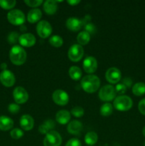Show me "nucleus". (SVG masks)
<instances>
[{"instance_id": "f257e3e1", "label": "nucleus", "mask_w": 145, "mask_h": 146, "mask_svg": "<svg viewBox=\"0 0 145 146\" xmlns=\"http://www.w3.org/2000/svg\"><path fill=\"white\" fill-rule=\"evenodd\" d=\"M80 85L82 89L87 93L92 94L98 90L100 86V80L97 76L89 74L82 78Z\"/></svg>"}, {"instance_id": "f03ea898", "label": "nucleus", "mask_w": 145, "mask_h": 146, "mask_svg": "<svg viewBox=\"0 0 145 146\" xmlns=\"http://www.w3.org/2000/svg\"><path fill=\"white\" fill-rule=\"evenodd\" d=\"M27 54L24 48L18 45H15L11 48L9 58L11 62L17 66H21L26 61Z\"/></svg>"}, {"instance_id": "7ed1b4c3", "label": "nucleus", "mask_w": 145, "mask_h": 146, "mask_svg": "<svg viewBox=\"0 0 145 146\" xmlns=\"http://www.w3.org/2000/svg\"><path fill=\"white\" fill-rule=\"evenodd\" d=\"M133 102L130 97L125 95L118 96L114 99L113 106L119 111H127L132 107Z\"/></svg>"}, {"instance_id": "20e7f679", "label": "nucleus", "mask_w": 145, "mask_h": 146, "mask_svg": "<svg viewBox=\"0 0 145 146\" xmlns=\"http://www.w3.org/2000/svg\"><path fill=\"white\" fill-rule=\"evenodd\" d=\"M8 21L13 25H23L26 21L25 14L20 9H13L7 14Z\"/></svg>"}, {"instance_id": "39448f33", "label": "nucleus", "mask_w": 145, "mask_h": 146, "mask_svg": "<svg viewBox=\"0 0 145 146\" xmlns=\"http://www.w3.org/2000/svg\"><path fill=\"white\" fill-rule=\"evenodd\" d=\"M117 92L113 86L108 84L102 86L100 89L99 98L103 101H111L116 98Z\"/></svg>"}, {"instance_id": "423d86ee", "label": "nucleus", "mask_w": 145, "mask_h": 146, "mask_svg": "<svg viewBox=\"0 0 145 146\" xmlns=\"http://www.w3.org/2000/svg\"><path fill=\"white\" fill-rule=\"evenodd\" d=\"M62 143V138L61 135L57 131H49L45 135L44 140V146H60Z\"/></svg>"}, {"instance_id": "0eeeda50", "label": "nucleus", "mask_w": 145, "mask_h": 146, "mask_svg": "<svg viewBox=\"0 0 145 146\" xmlns=\"http://www.w3.org/2000/svg\"><path fill=\"white\" fill-rule=\"evenodd\" d=\"M84 54L83 47L78 44H73L70 47L68 55L70 59L74 62L79 61L82 58Z\"/></svg>"}, {"instance_id": "6e6552de", "label": "nucleus", "mask_w": 145, "mask_h": 146, "mask_svg": "<svg viewBox=\"0 0 145 146\" xmlns=\"http://www.w3.org/2000/svg\"><path fill=\"white\" fill-rule=\"evenodd\" d=\"M36 31L40 37L43 38H47L52 33V27L48 21L42 20L37 24Z\"/></svg>"}, {"instance_id": "1a4fd4ad", "label": "nucleus", "mask_w": 145, "mask_h": 146, "mask_svg": "<svg viewBox=\"0 0 145 146\" xmlns=\"http://www.w3.org/2000/svg\"><path fill=\"white\" fill-rule=\"evenodd\" d=\"M13 96L17 104H25L28 99V94L26 90L21 86L16 87L13 91Z\"/></svg>"}, {"instance_id": "9d476101", "label": "nucleus", "mask_w": 145, "mask_h": 146, "mask_svg": "<svg viewBox=\"0 0 145 146\" xmlns=\"http://www.w3.org/2000/svg\"><path fill=\"white\" fill-rule=\"evenodd\" d=\"M53 101L59 106H65L69 101V96L65 91L57 89L53 93Z\"/></svg>"}, {"instance_id": "9b49d317", "label": "nucleus", "mask_w": 145, "mask_h": 146, "mask_svg": "<svg viewBox=\"0 0 145 146\" xmlns=\"http://www.w3.org/2000/svg\"><path fill=\"white\" fill-rule=\"evenodd\" d=\"M122 78V74L119 69L116 67H111L105 73V78L110 84H117Z\"/></svg>"}, {"instance_id": "f8f14e48", "label": "nucleus", "mask_w": 145, "mask_h": 146, "mask_svg": "<svg viewBox=\"0 0 145 146\" xmlns=\"http://www.w3.org/2000/svg\"><path fill=\"white\" fill-rule=\"evenodd\" d=\"M0 81L6 87H11L14 85L16 78L14 74L9 70L2 71L0 74Z\"/></svg>"}, {"instance_id": "ddd939ff", "label": "nucleus", "mask_w": 145, "mask_h": 146, "mask_svg": "<svg viewBox=\"0 0 145 146\" xmlns=\"http://www.w3.org/2000/svg\"><path fill=\"white\" fill-rule=\"evenodd\" d=\"M82 66L86 73L93 74L98 68V61L93 56H88L84 59Z\"/></svg>"}, {"instance_id": "4468645a", "label": "nucleus", "mask_w": 145, "mask_h": 146, "mask_svg": "<svg viewBox=\"0 0 145 146\" xmlns=\"http://www.w3.org/2000/svg\"><path fill=\"white\" fill-rule=\"evenodd\" d=\"M36 37L34 34L31 33H25L20 35L18 38V42L22 46L31 47L36 44Z\"/></svg>"}, {"instance_id": "2eb2a0df", "label": "nucleus", "mask_w": 145, "mask_h": 146, "mask_svg": "<svg viewBox=\"0 0 145 146\" xmlns=\"http://www.w3.org/2000/svg\"><path fill=\"white\" fill-rule=\"evenodd\" d=\"M20 126L24 131H31L34 125V120L28 114H24L20 118Z\"/></svg>"}, {"instance_id": "dca6fc26", "label": "nucleus", "mask_w": 145, "mask_h": 146, "mask_svg": "<svg viewBox=\"0 0 145 146\" xmlns=\"http://www.w3.org/2000/svg\"><path fill=\"white\" fill-rule=\"evenodd\" d=\"M83 26V21L76 17H70L66 21V27L72 31H78Z\"/></svg>"}, {"instance_id": "f3484780", "label": "nucleus", "mask_w": 145, "mask_h": 146, "mask_svg": "<svg viewBox=\"0 0 145 146\" xmlns=\"http://www.w3.org/2000/svg\"><path fill=\"white\" fill-rule=\"evenodd\" d=\"M82 128H83V125H82V123L80 121L74 120V121H71L68 124V127H67V130H68V133H70L71 134L78 135L81 133Z\"/></svg>"}, {"instance_id": "a211bd4d", "label": "nucleus", "mask_w": 145, "mask_h": 146, "mask_svg": "<svg viewBox=\"0 0 145 146\" xmlns=\"http://www.w3.org/2000/svg\"><path fill=\"white\" fill-rule=\"evenodd\" d=\"M71 118V114L69 111L66 110H61L55 115V120L57 122L62 125L67 124L70 121Z\"/></svg>"}, {"instance_id": "6ab92c4d", "label": "nucleus", "mask_w": 145, "mask_h": 146, "mask_svg": "<svg viewBox=\"0 0 145 146\" xmlns=\"http://www.w3.org/2000/svg\"><path fill=\"white\" fill-rule=\"evenodd\" d=\"M14 126V121L9 117L1 115L0 116V130L7 131L11 129Z\"/></svg>"}, {"instance_id": "aec40b11", "label": "nucleus", "mask_w": 145, "mask_h": 146, "mask_svg": "<svg viewBox=\"0 0 145 146\" xmlns=\"http://www.w3.org/2000/svg\"><path fill=\"white\" fill-rule=\"evenodd\" d=\"M42 17V12L39 9H33L30 10L27 15V19H28V22L34 24V23L37 22L41 19Z\"/></svg>"}, {"instance_id": "412c9836", "label": "nucleus", "mask_w": 145, "mask_h": 146, "mask_svg": "<svg viewBox=\"0 0 145 146\" xmlns=\"http://www.w3.org/2000/svg\"><path fill=\"white\" fill-rule=\"evenodd\" d=\"M57 1L54 0H47L44 3V9L46 14L52 15L56 12L58 9Z\"/></svg>"}, {"instance_id": "4be33fe9", "label": "nucleus", "mask_w": 145, "mask_h": 146, "mask_svg": "<svg viewBox=\"0 0 145 146\" xmlns=\"http://www.w3.org/2000/svg\"><path fill=\"white\" fill-rule=\"evenodd\" d=\"M54 126H55V124H54L53 121L51 119H48L40 125L39 128H38V131H39V132L41 133L45 134L46 135L49 131H52Z\"/></svg>"}, {"instance_id": "5701e85b", "label": "nucleus", "mask_w": 145, "mask_h": 146, "mask_svg": "<svg viewBox=\"0 0 145 146\" xmlns=\"http://www.w3.org/2000/svg\"><path fill=\"white\" fill-rule=\"evenodd\" d=\"M90 40V34L86 31H82L77 36V41L80 45H85L88 44Z\"/></svg>"}, {"instance_id": "b1692460", "label": "nucleus", "mask_w": 145, "mask_h": 146, "mask_svg": "<svg viewBox=\"0 0 145 146\" xmlns=\"http://www.w3.org/2000/svg\"><path fill=\"white\" fill-rule=\"evenodd\" d=\"M98 134L93 131H90L87 133L85 136V142L88 145H93L98 142Z\"/></svg>"}, {"instance_id": "393cba45", "label": "nucleus", "mask_w": 145, "mask_h": 146, "mask_svg": "<svg viewBox=\"0 0 145 146\" xmlns=\"http://www.w3.org/2000/svg\"><path fill=\"white\" fill-rule=\"evenodd\" d=\"M69 75L72 80L78 81L82 76V71L80 68L76 66H72L69 68Z\"/></svg>"}, {"instance_id": "a878e982", "label": "nucleus", "mask_w": 145, "mask_h": 146, "mask_svg": "<svg viewBox=\"0 0 145 146\" xmlns=\"http://www.w3.org/2000/svg\"><path fill=\"white\" fill-rule=\"evenodd\" d=\"M132 93L135 96H141L145 94V84L143 82H138L132 87Z\"/></svg>"}, {"instance_id": "bb28decb", "label": "nucleus", "mask_w": 145, "mask_h": 146, "mask_svg": "<svg viewBox=\"0 0 145 146\" xmlns=\"http://www.w3.org/2000/svg\"><path fill=\"white\" fill-rule=\"evenodd\" d=\"M112 112H113V106L109 103L104 104L100 109V113L103 116H109L112 113Z\"/></svg>"}, {"instance_id": "cd10ccee", "label": "nucleus", "mask_w": 145, "mask_h": 146, "mask_svg": "<svg viewBox=\"0 0 145 146\" xmlns=\"http://www.w3.org/2000/svg\"><path fill=\"white\" fill-rule=\"evenodd\" d=\"M49 43L54 47H61L63 44V40L61 36L58 35H53L49 38Z\"/></svg>"}, {"instance_id": "c85d7f7f", "label": "nucleus", "mask_w": 145, "mask_h": 146, "mask_svg": "<svg viewBox=\"0 0 145 146\" xmlns=\"http://www.w3.org/2000/svg\"><path fill=\"white\" fill-rule=\"evenodd\" d=\"M16 4L15 0H0V7L4 9H11Z\"/></svg>"}, {"instance_id": "c756f323", "label": "nucleus", "mask_w": 145, "mask_h": 146, "mask_svg": "<svg viewBox=\"0 0 145 146\" xmlns=\"http://www.w3.org/2000/svg\"><path fill=\"white\" fill-rule=\"evenodd\" d=\"M24 134V131L20 128H14L10 133V135H11V138L15 140H18L22 138Z\"/></svg>"}, {"instance_id": "7c9ffc66", "label": "nucleus", "mask_w": 145, "mask_h": 146, "mask_svg": "<svg viewBox=\"0 0 145 146\" xmlns=\"http://www.w3.org/2000/svg\"><path fill=\"white\" fill-rule=\"evenodd\" d=\"M84 109L81 106H75L71 110V114H72L73 116L76 117V118H80L82 117L84 115Z\"/></svg>"}, {"instance_id": "2f4dec72", "label": "nucleus", "mask_w": 145, "mask_h": 146, "mask_svg": "<svg viewBox=\"0 0 145 146\" xmlns=\"http://www.w3.org/2000/svg\"><path fill=\"white\" fill-rule=\"evenodd\" d=\"M20 36L18 35V33L16 31H12L10 33L8 36V41L10 44H15L17 41H18Z\"/></svg>"}, {"instance_id": "473e14b6", "label": "nucleus", "mask_w": 145, "mask_h": 146, "mask_svg": "<svg viewBox=\"0 0 145 146\" xmlns=\"http://www.w3.org/2000/svg\"><path fill=\"white\" fill-rule=\"evenodd\" d=\"M26 4L31 7H37L42 4L44 1L42 0H25L24 1Z\"/></svg>"}, {"instance_id": "72a5a7b5", "label": "nucleus", "mask_w": 145, "mask_h": 146, "mask_svg": "<svg viewBox=\"0 0 145 146\" xmlns=\"http://www.w3.org/2000/svg\"><path fill=\"white\" fill-rule=\"evenodd\" d=\"M127 87L124 85L123 84H117L115 86V91L117 94H120V95H123L125 92L127 91Z\"/></svg>"}, {"instance_id": "f704fd0d", "label": "nucleus", "mask_w": 145, "mask_h": 146, "mask_svg": "<svg viewBox=\"0 0 145 146\" xmlns=\"http://www.w3.org/2000/svg\"><path fill=\"white\" fill-rule=\"evenodd\" d=\"M8 110L11 113L15 114L19 111L20 106L17 104H11L9 105Z\"/></svg>"}, {"instance_id": "c9c22d12", "label": "nucleus", "mask_w": 145, "mask_h": 146, "mask_svg": "<svg viewBox=\"0 0 145 146\" xmlns=\"http://www.w3.org/2000/svg\"><path fill=\"white\" fill-rule=\"evenodd\" d=\"M65 146H82V144L78 138H71L67 142Z\"/></svg>"}, {"instance_id": "e433bc0d", "label": "nucleus", "mask_w": 145, "mask_h": 146, "mask_svg": "<svg viewBox=\"0 0 145 146\" xmlns=\"http://www.w3.org/2000/svg\"><path fill=\"white\" fill-rule=\"evenodd\" d=\"M138 108H139V112L145 115V98H143L139 101L138 104Z\"/></svg>"}, {"instance_id": "4c0bfd02", "label": "nucleus", "mask_w": 145, "mask_h": 146, "mask_svg": "<svg viewBox=\"0 0 145 146\" xmlns=\"http://www.w3.org/2000/svg\"><path fill=\"white\" fill-rule=\"evenodd\" d=\"M122 84H123L127 88V87H130L132 85V80L130 78H129V77H125V78H124L122 79Z\"/></svg>"}, {"instance_id": "58836bf2", "label": "nucleus", "mask_w": 145, "mask_h": 146, "mask_svg": "<svg viewBox=\"0 0 145 146\" xmlns=\"http://www.w3.org/2000/svg\"><path fill=\"white\" fill-rule=\"evenodd\" d=\"M85 29H86V31H88L90 34L91 33H93L95 30V27H94L93 24H92L91 23H88L86 26H85Z\"/></svg>"}, {"instance_id": "ea45409f", "label": "nucleus", "mask_w": 145, "mask_h": 146, "mask_svg": "<svg viewBox=\"0 0 145 146\" xmlns=\"http://www.w3.org/2000/svg\"><path fill=\"white\" fill-rule=\"evenodd\" d=\"M67 2L69 4H71V6H75L79 4L80 1V0H68V1H67Z\"/></svg>"}, {"instance_id": "a19ab883", "label": "nucleus", "mask_w": 145, "mask_h": 146, "mask_svg": "<svg viewBox=\"0 0 145 146\" xmlns=\"http://www.w3.org/2000/svg\"><path fill=\"white\" fill-rule=\"evenodd\" d=\"M0 67H1V68L3 70V71L7 70L6 68H7V64H6V63H2V64H1V66H0Z\"/></svg>"}, {"instance_id": "79ce46f5", "label": "nucleus", "mask_w": 145, "mask_h": 146, "mask_svg": "<svg viewBox=\"0 0 145 146\" xmlns=\"http://www.w3.org/2000/svg\"><path fill=\"white\" fill-rule=\"evenodd\" d=\"M26 28V26H24V24H23V25H21V31H25Z\"/></svg>"}, {"instance_id": "37998d69", "label": "nucleus", "mask_w": 145, "mask_h": 146, "mask_svg": "<svg viewBox=\"0 0 145 146\" xmlns=\"http://www.w3.org/2000/svg\"><path fill=\"white\" fill-rule=\"evenodd\" d=\"M142 133H143L144 136L145 137V126L143 128V130H142Z\"/></svg>"}, {"instance_id": "c03bdc74", "label": "nucleus", "mask_w": 145, "mask_h": 146, "mask_svg": "<svg viewBox=\"0 0 145 146\" xmlns=\"http://www.w3.org/2000/svg\"><path fill=\"white\" fill-rule=\"evenodd\" d=\"M144 146H145V143H144Z\"/></svg>"}]
</instances>
